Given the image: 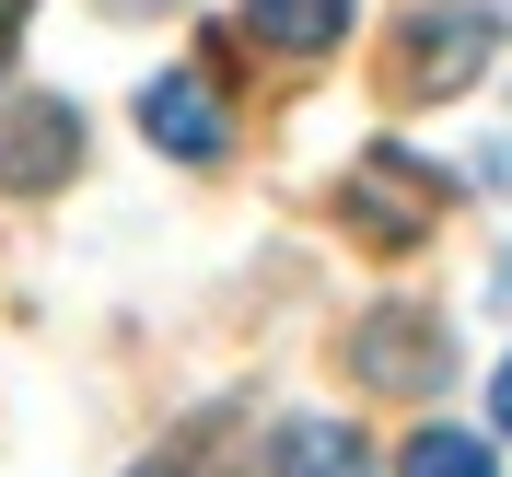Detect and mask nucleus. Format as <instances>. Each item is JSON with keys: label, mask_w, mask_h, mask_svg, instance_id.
<instances>
[{"label": "nucleus", "mask_w": 512, "mask_h": 477, "mask_svg": "<svg viewBox=\"0 0 512 477\" xmlns=\"http://www.w3.org/2000/svg\"><path fill=\"white\" fill-rule=\"evenodd\" d=\"M140 477H175V466H140Z\"/></svg>", "instance_id": "13"}, {"label": "nucleus", "mask_w": 512, "mask_h": 477, "mask_svg": "<svg viewBox=\"0 0 512 477\" xmlns=\"http://www.w3.org/2000/svg\"><path fill=\"white\" fill-rule=\"evenodd\" d=\"M478 70H489V12H478V0H431V12H408V47H396V94H408V105L466 94Z\"/></svg>", "instance_id": "3"}, {"label": "nucleus", "mask_w": 512, "mask_h": 477, "mask_svg": "<svg viewBox=\"0 0 512 477\" xmlns=\"http://www.w3.org/2000/svg\"><path fill=\"white\" fill-rule=\"evenodd\" d=\"M396 477H501V454H489L478 431H419V443L396 454Z\"/></svg>", "instance_id": "8"}, {"label": "nucleus", "mask_w": 512, "mask_h": 477, "mask_svg": "<svg viewBox=\"0 0 512 477\" xmlns=\"http://www.w3.org/2000/svg\"><path fill=\"white\" fill-rule=\"evenodd\" d=\"M70 163H82V117H70L59 94H35V105H12V117H0V187H12V198L70 187Z\"/></svg>", "instance_id": "4"}, {"label": "nucleus", "mask_w": 512, "mask_h": 477, "mask_svg": "<svg viewBox=\"0 0 512 477\" xmlns=\"http://www.w3.org/2000/svg\"><path fill=\"white\" fill-rule=\"evenodd\" d=\"M245 35L268 59H326L350 35V0H245Z\"/></svg>", "instance_id": "6"}, {"label": "nucleus", "mask_w": 512, "mask_h": 477, "mask_svg": "<svg viewBox=\"0 0 512 477\" xmlns=\"http://www.w3.org/2000/svg\"><path fill=\"white\" fill-rule=\"evenodd\" d=\"M338 210H350V233H361V245H419V233L443 222V175H431L419 152H396V140H373V152L350 163Z\"/></svg>", "instance_id": "1"}, {"label": "nucleus", "mask_w": 512, "mask_h": 477, "mask_svg": "<svg viewBox=\"0 0 512 477\" xmlns=\"http://www.w3.org/2000/svg\"><path fill=\"white\" fill-rule=\"evenodd\" d=\"M105 12H175V0H105Z\"/></svg>", "instance_id": "12"}, {"label": "nucleus", "mask_w": 512, "mask_h": 477, "mask_svg": "<svg viewBox=\"0 0 512 477\" xmlns=\"http://www.w3.org/2000/svg\"><path fill=\"white\" fill-rule=\"evenodd\" d=\"M489 303H501V315H512V256H501V268H489Z\"/></svg>", "instance_id": "10"}, {"label": "nucleus", "mask_w": 512, "mask_h": 477, "mask_svg": "<svg viewBox=\"0 0 512 477\" xmlns=\"http://www.w3.org/2000/svg\"><path fill=\"white\" fill-rule=\"evenodd\" d=\"M350 373L373 384V396H443V373H454V338L419 303H373V315L350 326Z\"/></svg>", "instance_id": "2"}, {"label": "nucleus", "mask_w": 512, "mask_h": 477, "mask_svg": "<svg viewBox=\"0 0 512 477\" xmlns=\"http://www.w3.org/2000/svg\"><path fill=\"white\" fill-rule=\"evenodd\" d=\"M489 419H501V443H512V361H501V384H489Z\"/></svg>", "instance_id": "9"}, {"label": "nucleus", "mask_w": 512, "mask_h": 477, "mask_svg": "<svg viewBox=\"0 0 512 477\" xmlns=\"http://www.w3.org/2000/svg\"><path fill=\"white\" fill-rule=\"evenodd\" d=\"M268 477H373V443H361L350 419H291L280 443H268Z\"/></svg>", "instance_id": "7"}, {"label": "nucleus", "mask_w": 512, "mask_h": 477, "mask_svg": "<svg viewBox=\"0 0 512 477\" xmlns=\"http://www.w3.org/2000/svg\"><path fill=\"white\" fill-rule=\"evenodd\" d=\"M140 128H152L175 163H222V140H233V105H222V82L210 70H163L152 94H140Z\"/></svg>", "instance_id": "5"}, {"label": "nucleus", "mask_w": 512, "mask_h": 477, "mask_svg": "<svg viewBox=\"0 0 512 477\" xmlns=\"http://www.w3.org/2000/svg\"><path fill=\"white\" fill-rule=\"evenodd\" d=\"M12 24H24V0H0V59H12Z\"/></svg>", "instance_id": "11"}]
</instances>
